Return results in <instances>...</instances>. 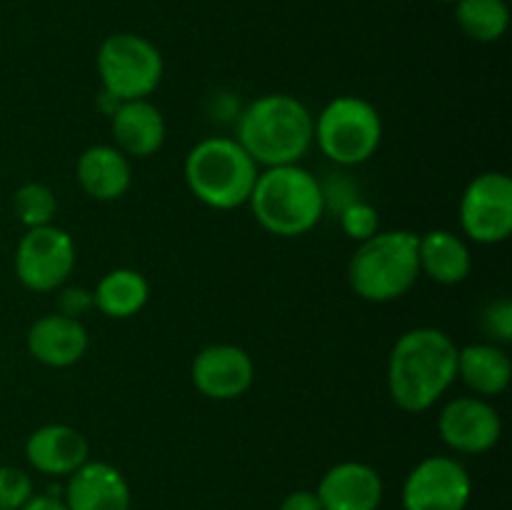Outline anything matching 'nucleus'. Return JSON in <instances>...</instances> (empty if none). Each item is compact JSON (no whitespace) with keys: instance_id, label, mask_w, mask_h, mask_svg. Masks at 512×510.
Here are the masks:
<instances>
[{"instance_id":"nucleus-1","label":"nucleus","mask_w":512,"mask_h":510,"mask_svg":"<svg viewBox=\"0 0 512 510\" xmlns=\"http://www.w3.org/2000/svg\"><path fill=\"white\" fill-rule=\"evenodd\" d=\"M458 378V345L438 328H413L395 340L388 360V390L405 413H425Z\"/></svg>"},{"instance_id":"nucleus-2","label":"nucleus","mask_w":512,"mask_h":510,"mask_svg":"<svg viewBox=\"0 0 512 510\" xmlns=\"http://www.w3.org/2000/svg\"><path fill=\"white\" fill-rule=\"evenodd\" d=\"M313 113L288 93L255 98L238 120V143L255 165H295L313 148Z\"/></svg>"},{"instance_id":"nucleus-3","label":"nucleus","mask_w":512,"mask_h":510,"mask_svg":"<svg viewBox=\"0 0 512 510\" xmlns=\"http://www.w3.org/2000/svg\"><path fill=\"white\" fill-rule=\"evenodd\" d=\"M248 205L260 228L278 238H298L310 233L323 218L325 190L300 163L275 165L258 173Z\"/></svg>"},{"instance_id":"nucleus-4","label":"nucleus","mask_w":512,"mask_h":510,"mask_svg":"<svg viewBox=\"0 0 512 510\" xmlns=\"http://www.w3.org/2000/svg\"><path fill=\"white\" fill-rule=\"evenodd\" d=\"M418 235L410 230H383L363 240L348 265L355 293L370 303H390L413 290L420 278Z\"/></svg>"},{"instance_id":"nucleus-5","label":"nucleus","mask_w":512,"mask_h":510,"mask_svg":"<svg viewBox=\"0 0 512 510\" xmlns=\"http://www.w3.org/2000/svg\"><path fill=\"white\" fill-rule=\"evenodd\" d=\"M188 190L213 210H235L250 200L258 165L233 138H205L183 165Z\"/></svg>"},{"instance_id":"nucleus-6","label":"nucleus","mask_w":512,"mask_h":510,"mask_svg":"<svg viewBox=\"0 0 512 510\" xmlns=\"http://www.w3.org/2000/svg\"><path fill=\"white\" fill-rule=\"evenodd\" d=\"M313 143L338 165H363L383 143V120L378 108L360 95L330 100L313 123Z\"/></svg>"},{"instance_id":"nucleus-7","label":"nucleus","mask_w":512,"mask_h":510,"mask_svg":"<svg viewBox=\"0 0 512 510\" xmlns=\"http://www.w3.org/2000/svg\"><path fill=\"white\" fill-rule=\"evenodd\" d=\"M98 73L103 95L115 103L143 100L155 93L165 73L160 50L138 33H115L100 43Z\"/></svg>"},{"instance_id":"nucleus-8","label":"nucleus","mask_w":512,"mask_h":510,"mask_svg":"<svg viewBox=\"0 0 512 510\" xmlns=\"http://www.w3.org/2000/svg\"><path fill=\"white\" fill-rule=\"evenodd\" d=\"M75 243L58 225L28 228L15 250V275L33 293H53L73 275Z\"/></svg>"},{"instance_id":"nucleus-9","label":"nucleus","mask_w":512,"mask_h":510,"mask_svg":"<svg viewBox=\"0 0 512 510\" xmlns=\"http://www.w3.org/2000/svg\"><path fill=\"white\" fill-rule=\"evenodd\" d=\"M460 228L473 243L498 245L512 233V180L500 170L475 175L460 198Z\"/></svg>"},{"instance_id":"nucleus-10","label":"nucleus","mask_w":512,"mask_h":510,"mask_svg":"<svg viewBox=\"0 0 512 510\" xmlns=\"http://www.w3.org/2000/svg\"><path fill=\"white\" fill-rule=\"evenodd\" d=\"M473 498V478L460 460L430 455L403 483V510H465Z\"/></svg>"},{"instance_id":"nucleus-11","label":"nucleus","mask_w":512,"mask_h":510,"mask_svg":"<svg viewBox=\"0 0 512 510\" xmlns=\"http://www.w3.org/2000/svg\"><path fill=\"white\" fill-rule=\"evenodd\" d=\"M438 433L450 450L463 455H483L500 443L503 420L488 398L460 395L443 408Z\"/></svg>"},{"instance_id":"nucleus-12","label":"nucleus","mask_w":512,"mask_h":510,"mask_svg":"<svg viewBox=\"0 0 512 510\" xmlns=\"http://www.w3.org/2000/svg\"><path fill=\"white\" fill-rule=\"evenodd\" d=\"M193 385L210 400H235L255 380L253 358L238 345L218 343L200 350L193 360Z\"/></svg>"},{"instance_id":"nucleus-13","label":"nucleus","mask_w":512,"mask_h":510,"mask_svg":"<svg viewBox=\"0 0 512 510\" xmlns=\"http://www.w3.org/2000/svg\"><path fill=\"white\" fill-rule=\"evenodd\" d=\"M63 503L68 510H130L133 493L115 465L105 460H88L68 475Z\"/></svg>"},{"instance_id":"nucleus-14","label":"nucleus","mask_w":512,"mask_h":510,"mask_svg":"<svg viewBox=\"0 0 512 510\" xmlns=\"http://www.w3.org/2000/svg\"><path fill=\"white\" fill-rule=\"evenodd\" d=\"M315 493L323 510H378L385 488L373 465L345 460L325 470Z\"/></svg>"},{"instance_id":"nucleus-15","label":"nucleus","mask_w":512,"mask_h":510,"mask_svg":"<svg viewBox=\"0 0 512 510\" xmlns=\"http://www.w3.org/2000/svg\"><path fill=\"white\" fill-rule=\"evenodd\" d=\"M25 458L38 473L63 478L88 463L90 445L88 438L73 425L50 423L30 433V438L25 440Z\"/></svg>"},{"instance_id":"nucleus-16","label":"nucleus","mask_w":512,"mask_h":510,"mask_svg":"<svg viewBox=\"0 0 512 510\" xmlns=\"http://www.w3.org/2000/svg\"><path fill=\"white\" fill-rule=\"evenodd\" d=\"M28 353L48 368H70L88 353L90 335L80 318L50 313L35 320L28 330Z\"/></svg>"},{"instance_id":"nucleus-17","label":"nucleus","mask_w":512,"mask_h":510,"mask_svg":"<svg viewBox=\"0 0 512 510\" xmlns=\"http://www.w3.org/2000/svg\"><path fill=\"white\" fill-rule=\"evenodd\" d=\"M115 148L128 158H150L165 143V118L148 98L125 100L110 113Z\"/></svg>"},{"instance_id":"nucleus-18","label":"nucleus","mask_w":512,"mask_h":510,"mask_svg":"<svg viewBox=\"0 0 512 510\" xmlns=\"http://www.w3.org/2000/svg\"><path fill=\"white\" fill-rule=\"evenodd\" d=\"M78 183L90 198L110 200L123 198L133 183V168H130L128 155L120 153L115 145H93L83 150L75 165Z\"/></svg>"},{"instance_id":"nucleus-19","label":"nucleus","mask_w":512,"mask_h":510,"mask_svg":"<svg viewBox=\"0 0 512 510\" xmlns=\"http://www.w3.org/2000/svg\"><path fill=\"white\" fill-rule=\"evenodd\" d=\"M420 273L440 285H458L473 270V255L468 243L450 230H430L418 235Z\"/></svg>"},{"instance_id":"nucleus-20","label":"nucleus","mask_w":512,"mask_h":510,"mask_svg":"<svg viewBox=\"0 0 512 510\" xmlns=\"http://www.w3.org/2000/svg\"><path fill=\"white\" fill-rule=\"evenodd\" d=\"M458 378L478 398L505 393L512 378V363L503 348L493 343H475L458 348Z\"/></svg>"},{"instance_id":"nucleus-21","label":"nucleus","mask_w":512,"mask_h":510,"mask_svg":"<svg viewBox=\"0 0 512 510\" xmlns=\"http://www.w3.org/2000/svg\"><path fill=\"white\" fill-rule=\"evenodd\" d=\"M150 298V285L143 273L133 268H115L100 278L93 290V305L103 315L125 320L138 315Z\"/></svg>"},{"instance_id":"nucleus-22","label":"nucleus","mask_w":512,"mask_h":510,"mask_svg":"<svg viewBox=\"0 0 512 510\" xmlns=\"http://www.w3.org/2000/svg\"><path fill=\"white\" fill-rule=\"evenodd\" d=\"M455 23L478 43H495L510 25V8L505 0H455Z\"/></svg>"},{"instance_id":"nucleus-23","label":"nucleus","mask_w":512,"mask_h":510,"mask_svg":"<svg viewBox=\"0 0 512 510\" xmlns=\"http://www.w3.org/2000/svg\"><path fill=\"white\" fill-rule=\"evenodd\" d=\"M13 208L25 228H40V225L53 223L58 200H55L53 188L45 183H25L15 190Z\"/></svg>"},{"instance_id":"nucleus-24","label":"nucleus","mask_w":512,"mask_h":510,"mask_svg":"<svg viewBox=\"0 0 512 510\" xmlns=\"http://www.w3.org/2000/svg\"><path fill=\"white\" fill-rule=\"evenodd\" d=\"M378 225V210L370 203H363V200H350L343 208V213H340V228L355 243L373 238L378 233Z\"/></svg>"},{"instance_id":"nucleus-25","label":"nucleus","mask_w":512,"mask_h":510,"mask_svg":"<svg viewBox=\"0 0 512 510\" xmlns=\"http://www.w3.org/2000/svg\"><path fill=\"white\" fill-rule=\"evenodd\" d=\"M33 495V480L25 470L0 465V510H20Z\"/></svg>"},{"instance_id":"nucleus-26","label":"nucleus","mask_w":512,"mask_h":510,"mask_svg":"<svg viewBox=\"0 0 512 510\" xmlns=\"http://www.w3.org/2000/svg\"><path fill=\"white\" fill-rule=\"evenodd\" d=\"M485 325L493 335H498L500 340H510L512 335V305L510 300H498L495 305H490L488 313H485Z\"/></svg>"},{"instance_id":"nucleus-27","label":"nucleus","mask_w":512,"mask_h":510,"mask_svg":"<svg viewBox=\"0 0 512 510\" xmlns=\"http://www.w3.org/2000/svg\"><path fill=\"white\" fill-rule=\"evenodd\" d=\"M88 308H93V293L83 288H68L60 298V313L70 315V318H78Z\"/></svg>"},{"instance_id":"nucleus-28","label":"nucleus","mask_w":512,"mask_h":510,"mask_svg":"<svg viewBox=\"0 0 512 510\" xmlns=\"http://www.w3.org/2000/svg\"><path fill=\"white\" fill-rule=\"evenodd\" d=\"M280 510H323V505H320L315 490H293L290 495H285Z\"/></svg>"},{"instance_id":"nucleus-29","label":"nucleus","mask_w":512,"mask_h":510,"mask_svg":"<svg viewBox=\"0 0 512 510\" xmlns=\"http://www.w3.org/2000/svg\"><path fill=\"white\" fill-rule=\"evenodd\" d=\"M20 510H68V505L63 503V498H55V495L45 493V495H33V498H30Z\"/></svg>"},{"instance_id":"nucleus-30","label":"nucleus","mask_w":512,"mask_h":510,"mask_svg":"<svg viewBox=\"0 0 512 510\" xmlns=\"http://www.w3.org/2000/svg\"><path fill=\"white\" fill-rule=\"evenodd\" d=\"M440 3H455V0H440Z\"/></svg>"}]
</instances>
